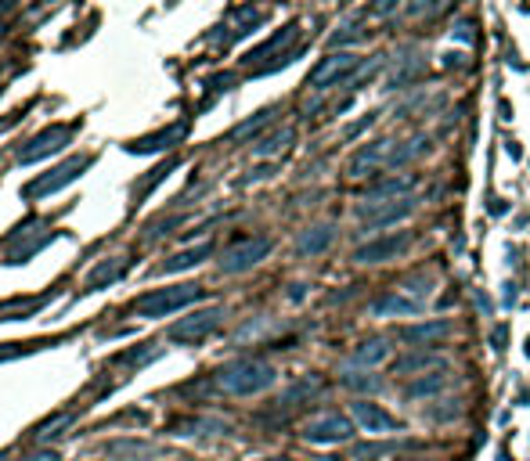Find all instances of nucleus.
Listing matches in <instances>:
<instances>
[{
	"label": "nucleus",
	"instance_id": "nucleus-1",
	"mask_svg": "<svg viewBox=\"0 0 530 461\" xmlns=\"http://www.w3.org/2000/svg\"><path fill=\"white\" fill-rule=\"evenodd\" d=\"M278 371H274L267 361H252V357H242V361H231L217 371V386L231 396H252V393H264L274 386Z\"/></svg>",
	"mask_w": 530,
	"mask_h": 461
},
{
	"label": "nucleus",
	"instance_id": "nucleus-2",
	"mask_svg": "<svg viewBox=\"0 0 530 461\" xmlns=\"http://www.w3.org/2000/svg\"><path fill=\"white\" fill-rule=\"evenodd\" d=\"M202 299V288L199 285H174V288H156L148 292V296H141L134 303V313H141V318L156 321V318H166V313H177L184 306H192Z\"/></svg>",
	"mask_w": 530,
	"mask_h": 461
},
{
	"label": "nucleus",
	"instance_id": "nucleus-3",
	"mask_svg": "<svg viewBox=\"0 0 530 461\" xmlns=\"http://www.w3.org/2000/svg\"><path fill=\"white\" fill-rule=\"evenodd\" d=\"M365 61L357 58L354 51H339V54H328L325 61H317V69L310 72V79H307V87L310 91H317V94H325V91H332V87H339L343 79H350L357 69H361Z\"/></svg>",
	"mask_w": 530,
	"mask_h": 461
},
{
	"label": "nucleus",
	"instance_id": "nucleus-4",
	"mask_svg": "<svg viewBox=\"0 0 530 461\" xmlns=\"http://www.w3.org/2000/svg\"><path fill=\"white\" fill-rule=\"evenodd\" d=\"M411 249V230H386L383 238H372L365 245H357L354 249V263H361V267H372V263H390L397 256H404Z\"/></svg>",
	"mask_w": 530,
	"mask_h": 461
},
{
	"label": "nucleus",
	"instance_id": "nucleus-5",
	"mask_svg": "<svg viewBox=\"0 0 530 461\" xmlns=\"http://www.w3.org/2000/svg\"><path fill=\"white\" fill-rule=\"evenodd\" d=\"M271 249H274L271 238H242L220 253V270L224 274H245V270H252L260 260L271 256Z\"/></svg>",
	"mask_w": 530,
	"mask_h": 461
},
{
	"label": "nucleus",
	"instance_id": "nucleus-6",
	"mask_svg": "<svg viewBox=\"0 0 530 461\" xmlns=\"http://www.w3.org/2000/svg\"><path fill=\"white\" fill-rule=\"evenodd\" d=\"M224 321V310L220 306H206V310H195L181 318L174 328H169V339L174 343H202L209 331H217V325Z\"/></svg>",
	"mask_w": 530,
	"mask_h": 461
},
{
	"label": "nucleus",
	"instance_id": "nucleus-7",
	"mask_svg": "<svg viewBox=\"0 0 530 461\" xmlns=\"http://www.w3.org/2000/svg\"><path fill=\"white\" fill-rule=\"evenodd\" d=\"M73 134H76V127L73 123H58V127H47L44 134H36L26 148H18V162H40V159H47V155H54V152H61L66 144L73 141Z\"/></svg>",
	"mask_w": 530,
	"mask_h": 461
},
{
	"label": "nucleus",
	"instance_id": "nucleus-8",
	"mask_svg": "<svg viewBox=\"0 0 530 461\" xmlns=\"http://www.w3.org/2000/svg\"><path fill=\"white\" fill-rule=\"evenodd\" d=\"M393 148H397V141H372V144H361V148L350 155L347 173H350V177H372V173L383 170V166L390 170Z\"/></svg>",
	"mask_w": 530,
	"mask_h": 461
},
{
	"label": "nucleus",
	"instance_id": "nucleus-9",
	"mask_svg": "<svg viewBox=\"0 0 530 461\" xmlns=\"http://www.w3.org/2000/svg\"><path fill=\"white\" fill-rule=\"evenodd\" d=\"M350 436H354V422L343 418V414H335V411L317 414V418H310V422L303 425L307 444H343V439H350Z\"/></svg>",
	"mask_w": 530,
	"mask_h": 461
},
{
	"label": "nucleus",
	"instance_id": "nucleus-10",
	"mask_svg": "<svg viewBox=\"0 0 530 461\" xmlns=\"http://www.w3.org/2000/svg\"><path fill=\"white\" fill-rule=\"evenodd\" d=\"M91 166V155H73V159H66L61 166H54V170L47 173V177H40V180H33L29 187H26V198H40V195H51V192H58V187H66V184H73L83 170Z\"/></svg>",
	"mask_w": 530,
	"mask_h": 461
},
{
	"label": "nucleus",
	"instance_id": "nucleus-11",
	"mask_svg": "<svg viewBox=\"0 0 530 461\" xmlns=\"http://www.w3.org/2000/svg\"><path fill=\"white\" fill-rule=\"evenodd\" d=\"M22 238H26L22 249H8V260H11V263H26L29 256H36L40 249L54 238V230H51L47 220H29V224H22V227H15V235H11L8 242H22Z\"/></svg>",
	"mask_w": 530,
	"mask_h": 461
},
{
	"label": "nucleus",
	"instance_id": "nucleus-12",
	"mask_svg": "<svg viewBox=\"0 0 530 461\" xmlns=\"http://www.w3.org/2000/svg\"><path fill=\"white\" fill-rule=\"evenodd\" d=\"M350 414H354V422L361 425V429H368V432H397L400 429V422L390 414V411H383L379 404H372V400H354L350 404Z\"/></svg>",
	"mask_w": 530,
	"mask_h": 461
},
{
	"label": "nucleus",
	"instance_id": "nucleus-13",
	"mask_svg": "<svg viewBox=\"0 0 530 461\" xmlns=\"http://www.w3.org/2000/svg\"><path fill=\"white\" fill-rule=\"evenodd\" d=\"M332 242H335V227L332 224H314L296 238V253L300 256H321Z\"/></svg>",
	"mask_w": 530,
	"mask_h": 461
},
{
	"label": "nucleus",
	"instance_id": "nucleus-14",
	"mask_svg": "<svg viewBox=\"0 0 530 461\" xmlns=\"http://www.w3.org/2000/svg\"><path fill=\"white\" fill-rule=\"evenodd\" d=\"M184 123H174L169 130H159L152 137H141V141H130L126 144V152H134V155H148V152H162V148H174V144L184 137Z\"/></svg>",
	"mask_w": 530,
	"mask_h": 461
},
{
	"label": "nucleus",
	"instance_id": "nucleus-15",
	"mask_svg": "<svg viewBox=\"0 0 530 461\" xmlns=\"http://www.w3.org/2000/svg\"><path fill=\"white\" fill-rule=\"evenodd\" d=\"M415 192V177L411 173H397V177H386L379 180L372 192H368V202H390V198H411Z\"/></svg>",
	"mask_w": 530,
	"mask_h": 461
},
{
	"label": "nucleus",
	"instance_id": "nucleus-16",
	"mask_svg": "<svg viewBox=\"0 0 530 461\" xmlns=\"http://www.w3.org/2000/svg\"><path fill=\"white\" fill-rule=\"evenodd\" d=\"M372 313L375 318H418L422 303L411 299V296H379L372 303Z\"/></svg>",
	"mask_w": 530,
	"mask_h": 461
},
{
	"label": "nucleus",
	"instance_id": "nucleus-17",
	"mask_svg": "<svg viewBox=\"0 0 530 461\" xmlns=\"http://www.w3.org/2000/svg\"><path fill=\"white\" fill-rule=\"evenodd\" d=\"M126 267H130V263H126L123 256L101 260V263L91 270V274H87V281H83V288H87V292H98V288H105V285H116V281L126 274Z\"/></svg>",
	"mask_w": 530,
	"mask_h": 461
},
{
	"label": "nucleus",
	"instance_id": "nucleus-18",
	"mask_svg": "<svg viewBox=\"0 0 530 461\" xmlns=\"http://www.w3.org/2000/svg\"><path fill=\"white\" fill-rule=\"evenodd\" d=\"M386 357H390V343L386 339H365L347 357V368H379Z\"/></svg>",
	"mask_w": 530,
	"mask_h": 461
},
{
	"label": "nucleus",
	"instance_id": "nucleus-19",
	"mask_svg": "<svg viewBox=\"0 0 530 461\" xmlns=\"http://www.w3.org/2000/svg\"><path fill=\"white\" fill-rule=\"evenodd\" d=\"M448 386H451V375H448V371H430V375H422V379L408 382V386H404V396H408V400H426V396H440Z\"/></svg>",
	"mask_w": 530,
	"mask_h": 461
},
{
	"label": "nucleus",
	"instance_id": "nucleus-20",
	"mask_svg": "<svg viewBox=\"0 0 530 461\" xmlns=\"http://www.w3.org/2000/svg\"><path fill=\"white\" fill-rule=\"evenodd\" d=\"M444 368V357L440 353H404L393 371L397 375H415V379H422V375H430V371H440Z\"/></svg>",
	"mask_w": 530,
	"mask_h": 461
},
{
	"label": "nucleus",
	"instance_id": "nucleus-21",
	"mask_svg": "<svg viewBox=\"0 0 530 461\" xmlns=\"http://www.w3.org/2000/svg\"><path fill=\"white\" fill-rule=\"evenodd\" d=\"M296 33H300V26H296V22H289L285 29H278V33H274V36L267 40V44H260L257 51H249V54H245L242 61H245V65H260V61H264V58H271L274 51H282V47L289 44V40H292Z\"/></svg>",
	"mask_w": 530,
	"mask_h": 461
},
{
	"label": "nucleus",
	"instance_id": "nucleus-22",
	"mask_svg": "<svg viewBox=\"0 0 530 461\" xmlns=\"http://www.w3.org/2000/svg\"><path fill=\"white\" fill-rule=\"evenodd\" d=\"M451 331V321H430V325H411L404 328V343L411 346H430V343H440L444 335Z\"/></svg>",
	"mask_w": 530,
	"mask_h": 461
},
{
	"label": "nucleus",
	"instance_id": "nucleus-23",
	"mask_svg": "<svg viewBox=\"0 0 530 461\" xmlns=\"http://www.w3.org/2000/svg\"><path fill=\"white\" fill-rule=\"evenodd\" d=\"M433 152V144L430 137H415V141H400L397 148H393V159H390V170H400V166H408L422 155H430Z\"/></svg>",
	"mask_w": 530,
	"mask_h": 461
},
{
	"label": "nucleus",
	"instance_id": "nucleus-24",
	"mask_svg": "<svg viewBox=\"0 0 530 461\" xmlns=\"http://www.w3.org/2000/svg\"><path fill=\"white\" fill-rule=\"evenodd\" d=\"M209 253H213V245H209V242H202V245H195V249H184V253L169 256V260L162 263V274H177V270H188V267H195V263H202Z\"/></svg>",
	"mask_w": 530,
	"mask_h": 461
},
{
	"label": "nucleus",
	"instance_id": "nucleus-25",
	"mask_svg": "<svg viewBox=\"0 0 530 461\" xmlns=\"http://www.w3.org/2000/svg\"><path fill=\"white\" fill-rule=\"evenodd\" d=\"M274 119V109H264V112H257V116H252V119H245V123H238V127L235 130H231V141H249L252 134H260L264 127H267V123Z\"/></svg>",
	"mask_w": 530,
	"mask_h": 461
},
{
	"label": "nucleus",
	"instance_id": "nucleus-26",
	"mask_svg": "<svg viewBox=\"0 0 530 461\" xmlns=\"http://www.w3.org/2000/svg\"><path fill=\"white\" fill-rule=\"evenodd\" d=\"M296 134L285 127V130H278V134H271V137H264V141H257V148H252V152H257V155H278V152H285L289 148V141H292Z\"/></svg>",
	"mask_w": 530,
	"mask_h": 461
},
{
	"label": "nucleus",
	"instance_id": "nucleus-27",
	"mask_svg": "<svg viewBox=\"0 0 530 461\" xmlns=\"http://www.w3.org/2000/svg\"><path fill=\"white\" fill-rule=\"evenodd\" d=\"M393 451H397V444H357L350 451V458L354 461H372V458H390Z\"/></svg>",
	"mask_w": 530,
	"mask_h": 461
},
{
	"label": "nucleus",
	"instance_id": "nucleus-28",
	"mask_svg": "<svg viewBox=\"0 0 530 461\" xmlns=\"http://www.w3.org/2000/svg\"><path fill=\"white\" fill-rule=\"evenodd\" d=\"M66 425H73V414H54L51 422H44V425H40V429H36L33 436L40 439V444H47V439L61 436V429H66Z\"/></svg>",
	"mask_w": 530,
	"mask_h": 461
},
{
	"label": "nucleus",
	"instance_id": "nucleus-29",
	"mask_svg": "<svg viewBox=\"0 0 530 461\" xmlns=\"http://www.w3.org/2000/svg\"><path fill=\"white\" fill-rule=\"evenodd\" d=\"M343 386L361 389V393H375V389H383V379H379V375H365V371H357V375H343Z\"/></svg>",
	"mask_w": 530,
	"mask_h": 461
},
{
	"label": "nucleus",
	"instance_id": "nucleus-30",
	"mask_svg": "<svg viewBox=\"0 0 530 461\" xmlns=\"http://www.w3.org/2000/svg\"><path fill=\"white\" fill-rule=\"evenodd\" d=\"M159 353H162V346H152V350H144V353H141V350H130V353H123V364H137V368H141V364H148V361H156Z\"/></svg>",
	"mask_w": 530,
	"mask_h": 461
},
{
	"label": "nucleus",
	"instance_id": "nucleus-31",
	"mask_svg": "<svg viewBox=\"0 0 530 461\" xmlns=\"http://www.w3.org/2000/svg\"><path fill=\"white\" fill-rule=\"evenodd\" d=\"M310 393H317V379H303L300 386H292L285 393V400H303V396H310Z\"/></svg>",
	"mask_w": 530,
	"mask_h": 461
},
{
	"label": "nucleus",
	"instance_id": "nucleus-32",
	"mask_svg": "<svg viewBox=\"0 0 530 461\" xmlns=\"http://www.w3.org/2000/svg\"><path fill=\"white\" fill-rule=\"evenodd\" d=\"M40 343H29V346H22V343H8V350H0V361H11V357H22V353H33Z\"/></svg>",
	"mask_w": 530,
	"mask_h": 461
},
{
	"label": "nucleus",
	"instance_id": "nucleus-33",
	"mask_svg": "<svg viewBox=\"0 0 530 461\" xmlns=\"http://www.w3.org/2000/svg\"><path fill=\"white\" fill-rule=\"evenodd\" d=\"M18 461H58V454H54V451H33V454L18 458Z\"/></svg>",
	"mask_w": 530,
	"mask_h": 461
},
{
	"label": "nucleus",
	"instance_id": "nucleus-34",
	"mask_svg": "<svg viewBox=\"0 0 530 461\" xmlns=\"http://www.w3.org/2000/svg\"><path fill=\"white\" fill-rule=\"evenodd\" d=\"M15 123H18V112H15V116H8V119H4V123H0V134H8V130H11V127H15Z\"/></svg>",
	"mask_w": 530,
	"mask_h": 461
},
{
	"label": "nucleus",
	"instance_id": "nucleus-35",
	"mask_svg": "<svg viewBox=\"0 0 530 461\" xmlns=\"http://www.w3.org/2000/svg\"><path fill=\"white\" fill-rule=\"evenodd\" d=\"M264 461H292V458H264Z\"/></svg>",
	"mask_w": 530,
	"mask_h": 461
}]
</instances>
